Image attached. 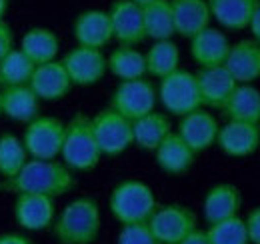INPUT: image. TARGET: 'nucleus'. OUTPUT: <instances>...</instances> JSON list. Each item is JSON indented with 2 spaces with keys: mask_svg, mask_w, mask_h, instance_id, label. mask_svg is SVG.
Wrapping results in <instances>:
<instances>
[{
  "mask_svg": "<svg viewBox=\"0 0 260 244\" xmlns=\"http://www.w3.org/2000/svg\"><path fill=\"white\" fill-rule=\"evenodd\" d=\"M74 188L72 170L54 160H26V164L20 168L18 174L12 178H4L0 184V190L16 192V194H44L50 198L64 196Z\"/></svg>",
  "mask_w": 260,
  "mask_h": 244,
  "instance_id": "1",
  "label": "nucleus"
},
{
  "mask_svg": "<svg viewBox=\"0 0 260 244\" xmlns=\"http://www.w3.org/2000/svg\"><path fill=\"white\" fill-rule=\"evenodd\" d=\"M52 232L60 244H92L100 232V208L92 198L68 202L52 222Z\"/></svg>",
  "mask_w": 260,
  "mask_h": 244,
  "instance_id": "2",
  "label": "nucleus"
},
{
  "mask_svg": "<svg viewBox=\"0 0 260 244\" xmlns=\"http://www.w3.org/2000/svg\"><path fill=\"white\" fill-rule=\"evenodd\" d=\"M60 156L70 170L86 172V170L96 168L102 152L94 138L92 118H88L86 114H76L66 124Z\"/></svg>",
  "mask_w": 260,
  "mask_h": 244,
  "instance_id": "3",
  "label": "nucleus"
},
{
  "mask_svg": "<svg viewBox=\"0 0 260 244\" xmlns=\"http://www.w3.org/2000/svg\"><path fill=\"white\" fill-rule=\"evenodd\" d=\"M110 212L120 224L148 222L156 206V196L148 184L140 180H124L110 194Z\"/></svg>",
  "mask_w": 260,
  "mask_h": 244,
  "instance_id": "4",
  "label": "nucleus"
},
{
  "mask_svg": "<svg viewBox=\"0 0 260 244\" xmlns=\"http://www.w3.org/2000/svg\"><path fill=\"white\" fill-rule=\"evenodd\" d=\"M158 98L162 106L174 116H184L202 106L196 74L188 70H174L172 74L160 78Z\"/></svg>",
  "mask_w": 260,
  "mask_h": 244,
  "instance_id": "5",
  "label": "nucleus"
},
{
  "mask_svg": "<svg viewBox=\"0 0 260 244\" xmlns=\"http://www.w3.org/2000/svg\"><path fill=\"white\" fill-rule=\"evenodd\" d=\"M66 124L54 116H36L24 130V148L30 158L54 160L60 156Z\"/></svg>",
  "mask_w": 260,
  "mask_h": 244,
  "instance_id": "6",
  "label": "nucleus"
},
{
  "mask_svg": "<svg viewBox=\"0 0 260 244\" xmlns=\"http://www.w3.org/2000/svg\"><path fill=\"white\" fill-rule=\"evenodd\" d=\"M156 100L158 92L152 86V82L144 78L122 80L110 98V108L128 120H136L152 112L156 108Z\"/></svg>",
  "mask_w": 260,
  "mask_h": 244,
  "instance_id": "7",
  "label": "nucleus"
},
{
  "mask_svg": "<svg viewBox=\"0 0 260 244\" xmlns=\"http://www.w3.org/2000/svg\"><path fill=\"white\" fill-rule=\"evenodd\" d=\"M148 228L160 244H178L196 230V214L184 204L158 206L148 218Z\"/></svg>",
  "mask_w": 260,
  "mask_h": 244,
  "instance_id": "8",
  "label": "nucleus"
},
{
  "mask_svg": "<svg viewBox=\"0 0 260 244\" xmlns=\"http://www.w3.org/2000/svg\"><path fill=\"white\" fill-rule=\"evenodd\" d=\"M92 130L100 152L106 156H118L134 144L132 120L120 116L112 108L98 112L92 118Z\"/></svg>",
  "mask_w": 260,
  "mask_h": 244,
  "instance_id": "9",
  "label": "nucleus"
},
{
  "mask_svg": "<svg viewBox=\"0 0 260 244\" xmlns=\"http://www.w3.org/2000/svg\"><path fill=\"white\" fill-rule=\"evenodd\" d=\"M66 72L72 80V86H92L100 82L108 70L106 56L100 48L76 46L62 58Z\"/></svg>",
  "mask_w": 260,
  "mask_h": 244,
  "instance_id": "10",
  "label": "nucleus"
},
{
  "mask_svg": "<svg viewBox=\"0 0 260 244\" xmlns=\"http://www.w3.org/2000/svg\"><path fill=\"white\" fill-rule=\"evenodd\" d=\"M108 16H110L112 36L120 44L136 46L146 38L142 6L134 4L132 0H116L110 6Z\"/></svg>",
  "mask_w": 260,
  "mask_h": 244,
  "instance_id": "11",
  "label": "nucleus"
},
{
  "mask_svg": "<svg viewBox=\"0 0 260 244\" xmlns=\"http://www.w3.org/2000/svg\"><path fill=\"white\" fill-rule=\"evenodd\" d=\"M16 224L24 230L40 232L52 226L54 222V198L44 194H18L14 202Z\"/></svg>",
  "mask_w": 260,
  "mask_h": 244,
  "instance_id": "12",
  "label": "nucleus"
},
{
  "mask_svg": "<svg viewBox=\"0 0 260 244\" xmlns=\"http://www.w3.org/2000/svg\"><path fill=\"white\" fill-rule=\"evenodd\" d=\"M196 82H198V92L202 106L208 108H220L226 104L228 96L236 88V80L226 70L224 64L218 66H206L196 72Z\"/></svg>",
  "mask_w": 260,
  "mask_h": 244,
  "instance_id": "13",
  "label": "nucleus"
},
{
  "mask_svg": "<svg viewBox=\"0 0 260 244\" xmlns=\"http://www.w3.org/2000/svg\"><path fill=\"white\" fill-rule=\"evenodd\" d=\"M28 86L38 96V100H60L70 92L72 80L62 60H50L34 68Z\"/></svg>",
  "mask_w": 260,
  "mask_h": 244,
  "instance_id": "14",
  "label": "nucleus"
},
{
  "mask_svg": "<svg viewBox=\"0 0 260 244\" xmlns=\"http://www.w3.org/2000/svg\"><path fill=\"white\" fill-rule=\"evenodd\" d=\"M182 120L178 124V136L194 150V152H202L206 148H210L212 144H216V136H218V128L220 124L216 122V118L202 110L196 108L192 112L180 116Z\"/></svg>",
  "mask_w": 260,
  "mask_h": 244,
  "instance_id": "15",
  "label": "nucleus"
},
{
  "mask_svg": "<svg viewBox=\"0 0 260 244\" xmlns=\"http://www.w3.org/2000/svg\"><path fill=\"white\" fill-rule=\"evenodd\" d=\"M216 144L228 156H248L256 152V148L260 146L258 124L228 120L224 126L218 128Z\"/></svg>",
  "mask_w": 260,
  "mask_h": 244,
  "instance_id": "16",
  "label": "nucleus"
},
{
  "mask_svg": "<svg viewBox=\"0 0 260 244\" xmlns=\"http://www.w3.org/2000/svg\"><path fill=\"white\" fill-rule=\"evenodd\" d=\"M224 66L238 84L254 82L256 78H260V42L248 38L230 44Z\"/></svg>",
  "mask_w": 260,
  "mask_h": 244,
  "instance_id": "17",
  "label": "nucleus"
},
{
  "mask_svg": "<svg viewBox=\"0 0 260 244\" xmlns=\"http://www.w3.org/2000/svg\"><path fill=\"white\" fill-rule=\"evenodd\" d=\"M74 38L78 46L104 48L114 36L110 26V16L104 10H84L74 20Z\"/></svg>",
  "mask_w": 260,
  "mask_h": 244,
  "instance_id": "18",
  "label": "nucleus"
},
{
  "mask_svg": "<svg viewBox=\"0 0 260 244\" xmlns=\"http://www.w3.org/2000/svg\"><path fill=\"white\" fill-rule=\"evenodd\" d=\"M228 50H230V42L226 34L212 26H206L204 30H200L190 38V54L200 68L224 64Z\"/></svg>",
  "mask_w": 260,
  "mask_h": 244,
  "instance_id": "19",
  "label": "nucleus"
},
{
  "mask_svg": "<svg viewBox=\"0 0 260 244\" xmlns=\"http://www.w3.org/2000/svg\"><path fill=\"white\" fill-rule=\"evenodd\" d=\"M174 30L184 38H192L210 24V6L208 0H170Z\"/></svg>",
  "mask_w": 260,
  "mask_h": 244,
  "instance_id": "20",
  "label": "nucleus"
},
{
  "mask_svg": "<svg viewBox=\"0 0 260 244\" xmlns=\"http://www.w3.org/2000/svg\"><path fill=\"white\" fill-rule=\"evenodd\" d=\"M240 204H242V196L234 184H216L206 192L202 212L208 224H214L232 216H238Z\"/></svg>",
  "mask_w": 260,
  "mask_h": 244,
  "instance_id": "21",
  "label": "nucleus"
},
{
  "mask_svg": "<svg viewBox=\"0 0 260 244\" xmlns=\"http://www.w3.org/2000/svg\"><path fill=\"white\" fill-rule=\"evenodd\" d=\"M38 96L28 84L6 86L0 92V112L16 122H30L38 116Z\"/></svg>",
  "mask_w": 260,
  "mask_h": 244,
  "instance_id": "22",
  "label": "nucleus"
},
{
  "mask_svg": "<svg viewBox=\"0 0 260 244\" xmlns=\"http://www.w3.org/2000/svg\"><path fill=\"white\" fill-rule=\"evenodd\" d=\"M156 154V164L168 174H182L186 172L192 164H194L196 152L176 134L170 132L162 142L158 144V148L154 150Z\"/></svg>",
  "mask_w": 260,
  "mask_h": 244,
  "instance_id": "23",
  "label": "nucleus"
},
{
  "mask_svg": "<svg viewBox=\"0 0 260 244\" xmlns=\"http://www.w3.org/2000/svg\"><path fill=\"white\" fill-rule=\"evenodd\" d=\"M260 0H208L210 14L216 22L230 30H242L250 24V18Z\"/></svg>",
  "mask_w": 260,
  "mask_h": 244,
  "instance_id": "24",
  "label": "nucleus"
},
{
  "mask_svg": "<svg viewBox=\"0 0 260 244\" xmlns=\"http://www.w3.org/2000/svg\"><path fill=\"white\" fill-rule=\"evenodd\" d=\"M222 112L230 120L240 122H260V90L252 84H236V88L228 96Z\"/></svg>",
  "mask_w": 260,
  "mask_h": 244,
  "instance_id": "25",
  "label": "nucleus"
},
{
  "mask_svg": "<svg viewBox=\"0 0 260 244\" xmlns=\"http://www.w3.org/2000/svg\"><path fill=\"white\" fill-rule=\"evenodd\" d=\"M170 120L152 110L136 120H132V136H134V144L140 146L142 150H156L158 144L172 132L170 130Z\"/></svg>",
  "mask_w": 260,
  "mask_h": 244,
  "instance_id": "26",
  "label": "nucleus"
},
{
  "mask_svg": "<svg viewBox=\"0 0 260 244\" xmlns=\"http://www.w3.org/2000/svg\"><path fill=\"white\" fill-rule=\"evenodd\" d=\"M20 50L38 66L44 62L56 60L60 50V40L50 28H30L20 40Z\"/></svg>",
  "mask_w": 260,
  "mask_h": 244,
  "instance_id": "27",
  "label": "nucleus"
},
{
  "mask_svg": "<svg viewBox=\"0 0 260 244\" xmlns=\"http://www.w3.org/2000/svg\"><path fill=\"white\" fill-rule=\"evenodd\" d=\"M106 66L120 80H136V78H144L146 74L144 54L134 46H126V44H120L110 52V56L106 58Z\"/></svg>",
  "mask_w": 260,
  "mask_h": 244,
  "instance_id": "28",
  "label": "nucleus"
},
{
  "mask_svg": "<svg viewBox=\"0 0 260 244\" xmlns=\"http://www.w3.org/2000/svg\"><path fill=\"white\" fill-rule=\"evenodd\" d=\"M142 16H144L146 38H152L156 42V40H170L176 34L170 0H154L142 6Z\"/></svg>",
  "mask_w": 260,
  "mask_h": 244,
  "instance_id": "29",
  "label": "nucleus"
},
{
  "mask_svg": "<svg viewBox=\"0 0 260 244\" xmlns=\"http://www.w3.org/2000/svg\"><path fill=\"white\" fill-rule=\"evenodd\" d=\"M144 58H146V72L156 78H164L174 70H178L180 50L172 40H156L148 48Z\"/></svg>",
  "mask_w": 260,
  "mask_h": 244,
  "instance_id": "30",
  "label": "nucleus"
},
{
  "mask_svg": "<svg viewBox=\"0 0 260 244\" xmlns=\"http://www.w3.org/2000/svg\"><path fill=\"white\" fill-rule=\"evenodd\" d=\"M34 64L20 48H12L2 60H0V84L6 86H20V84H28L30 76H32Z\"/></svg>",
  "mask_w": 260,
  "mask_h": 244,
  "instance_id": "31",
  "label": "nucleus"
},
{
  "mask_svg": "<svg viewBox=\"0 0 260 244\" xmlns=\"http://www.w3.org/2000/svg\"><path fill=\"white\" fill-rule=\"evenodd\" d=\"M28 152L24 148V142L16 138L14 134H2L0 136V174L2 178H12L20 172V168L26 164Z\"/></svg>",
  "mask_w": 260,
  "mask_h": 244,
  "instance_id": "32",
  "label": "nucleus"
},
{
  "mask_svg": "<svg viewBox=\"0 0 260 244\" xmlns=\"http://www.w3.org/2000/svg\"><path fill=\"white\" fill-rule=\"evenodd\" d=\"M206 234H208L210 244H248L246 224L238 216L210 224Z\"/></svg>",
  "mask_w": 260,
  "mask_h": 244,
  "instance_id": "33",
  "label": "nucleus"
},
{
  "mask_svg": "<svg viewBox=\"0 0 260 244\" xmlns=\"http://www.w3.org/2000/svg\"><path fill=\"white\" fill-rule=\"evenodd\" d=\"M118 244H160L152 230L148 228V222H136V224H124L120 234H118Z\"/></svg>",
  "mask_w": 260,
  "mask_h": 244,
  "instance_id": "34",
  "label": "nucleus"
},
{
  "mask_svg": "<svg viewBox=\"0 0 260 244\" xmlns=\"http://www.w3.org/2000/svg\"><path fill=\"white\" fill-rule=\"evenodd\" d=\"M244 224H246V232H248V242L260 244V206H256L248 214Z\"/></svg>",
  "mask_w": 260,
  "mask_h": 244,
  "instance_id": "35",
  "label": "nucleus"
},
{
  "mask_svg": "<svg viewBox=\"0 0 260 244\" xmlns=\"http://www.w3.org/2000/svg\"><path fill=\"white\" fill-rule=\"evenodd\" d=\"M12 48H14V32H12V28H10L4 20H0V60H2Z\"/></svg>",
  "mask_w": 260,
  "mask_h": 244,
  "instance_id": "36",
  "label": "nucleus"
},
{
  "mask_svg": "<svg viewBox=\"0 0 260 244\" xmlns=\"http://www.w3.org/2000/svg\"><path fill=\"white\" fill-rule=\"evenodd\" d=\"M0 244H34V242L28 236H24V234L10 232V234H0Z\"/></svg>",
  "mask_w": 260,
  "mask_h": 244,
  "instance_id": "37",
  "label": "nucleus"
},
{
  "mask_svg": "<svg viewBox=\"0 0 260 244\" xmlns=\"http://www.w3.org/2000/svg\"><path fill=\"white\" fill-rule=\"evenodd\" d=\"M178 244H210V240H208V234H206V232H202V230H192L186 238H182Z\"/></svg>",
  "mask_w": 260,
  "mask_h": 244,
  "instance_id": "38",
  "label": "nucleus"
},
{
  "mask_svg": "<svg viewBox=\"0 0 260 244\" xmlns=\"http://www.w3.org/2000/svg\"><path fill=\"white\" fill-rule=\"evenodd\" d=\"M248 28L254 34V40L260 42V2H258V6H256V10H254V14H252V18H250Z\"/></svg>",
  "mask_w": 260,
  "mask_h": 244,
  "instance_id": "39",
  "label": "nucleus"
},
{
  "mask_svg": "<svg viewBox=\"0 0 260 244\" xmlns=\"http://www.w3.org/2000/svg\"><path fill=\"white\" fill-rule=\"evenodd\" d=\"M6 10H8V0H0V20L4 18Z\"/></svg>",
  "mask_w": 260,
  "mask_h": 244,
  "instance_id": "40",
  "label": "nucleus"
},
{
  "mask_svg": "<svg viewBox=\"0 0 260 244\" xmlns=\"http://www.w3.org/2000/svg\"><path fill=\"white\" fill-rule=\"evenodd\" d=\"M134 4H138V6H146V4H150V2H154V0H132Z\"/></svg>",
  "mask_w": 260,
  "mask_h": 244,
  "instance_id": "41",
  "label": "nucleus"
},
{
  "mask_svg": "<svg viewBox=\"0 0 260 244\" xmlns=\"http://www.w3.org/2000/svg\"><path fill=\"white\" fill-rule=\"evenodd\" d=\"M258 124H260V122H258ZM258 128H260V126H258Z\"/></svg>",
  "mask_w": 260,
  "mask_h": 244,
  "instance_id": "42",
  "label": "nucleus"
},
{
  "mask_svg": "<svg viewBox=\"0 0 260 244\" xmlns=\"http://www.w3.org/2000/svg\"><path fill=\"white\" fill-rule=\"evenodd\" d=\"M0 114H2V112H0Z\"/></svg>",
  "mask_w": 260,
  "mask_h": 244,
  "instance_id": "43",
  "label": "nucleus"
}]
</instances>
